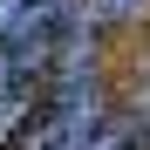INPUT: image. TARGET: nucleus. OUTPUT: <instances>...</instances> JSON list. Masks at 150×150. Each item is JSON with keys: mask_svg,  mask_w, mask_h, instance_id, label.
<instances>
[{"mask_svg": "<svg viewBox=\"0 0 150 150\" xmlns=\"http://www.w3.org/2000/svg\"><path fill=\"white\" fill-rule=\"evenodd\" d=\"M103 89H96V68L82 62V68H68V75H55L48 82V96L34 103V116L21 123V150H89L96 143V130H103Z\"/></svg>", "mask_w": 150, "mask_h": 150, "instance_id": "f257e3e1", "label": "nucleus"}, {"mask_svg": "<svg viewBox=\"0 0 150 150\" xmlns=\"http://www.w3.org/2000/svg\"><path fill=\"white\" fill-rule=\"evenodd\" d=\"M89 150H150V123H143V116H123V123H103Z\"/></svg>", "mask_w": 150, "mask_h": 150, "instance_id": "f03ea898", "label": "nucleus"}, {"mask_svg": "<svg viewBox=\"0 0 150 150\" xmlns=\"http://www.w3.org/2000/svg\"><path fill=\"white\" fill-rule=\"evenodd\" d=\"M137 7V0H103V14H130Z\"/></svg>", "mask_w": 150, "mask_h": 150, "instance_id": "7ed1b4c3", "label": "nucleus"}]
</instances>
